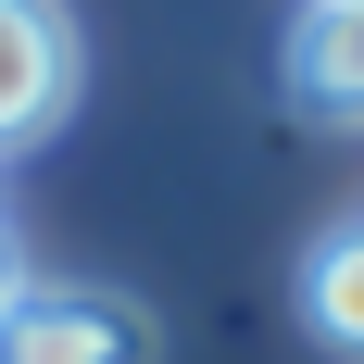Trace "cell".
<instances>
[{
  "instance_id": "cell-1",
  "label": "cell",
  "mask_w": 364,
  "mask_h": 364,
  "mask_svg": "<svg viewBox=\"0 0 364 364\" xmlns=\"http://www.w3.org/2000/svg\"><path fill=\"white\" fill-rule=\"evenodd\" d=\"M0 364H151V314L126 289H13Z\"/></svg>"
},
{
  "instance_id": "cell-2",
  "label": "cell",
  "mask_w": 364,
  "mask_h": 364,
  "mask_svg": "<svg viewBox=\"0 0 364 364\" xmlns=\"http://www.w3.org/2000/svg\"><path fill=\"white\" fill-rule=\"evenodd\" d=\"M75 101V26L63 0H0V151L50 139Z\"/></svg>"
},
{
  "instance_id": "cell-3",
  "label": "cell",
  "mask_w": 364,
  "mask_h": 364,
  "mask_svg": "<svg viewBox=\"0 0 364 364\" xmlns=\"http://www.w3.org/2000/svg\"><path fill=\"white\" fill-rule=\"evenodd\" d=\"M289 101L314 126H364V0H301L289 26Z\"/></svg>"
},
{
  "instance_id": "cell-4",
  "label": "cell",
  "mask_w": 364,
  "mask_h": 364,
  "mask_svg": "<svg viewBox=\"0 0 364 364\" xmlns=\"http://www.w3.org/2000/svg\"><path fill=\"white\" fill-rule=\"evenodd\" d=\"M301 314H314V339H327V352L364 364V214L314 239V264H301Z\"/></svg>"
},
{
  "instance_id": "cell-5",
  "label": "cell",
  "mask_w": 364,
  "mask_h": 364,
  "mask_svg": "<svg viewBox=\"0 0 364 364\" xmlns=\"http://www.w3.org/2000/svg\"><path fill=\"white\" fill-rule=\"evenodd\" d=\"M13 289H26V277H13V239H0V301H13Z\"/></svg>"
}]
</instances>
